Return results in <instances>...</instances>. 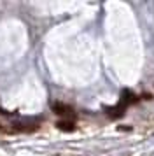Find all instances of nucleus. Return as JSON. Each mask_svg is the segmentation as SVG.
I'll return each mask as SVG.
<instances>
[{
	"instance_id": "1",
	"label": "nucleus",
	"mask_w": 154,
	"mask_h": 156,
	"mask_svg": "<svg viewBox=\"0 0 154 156\" xmlns=\"http://www.w3.org/2000/svg\"><path fill=\"white\" fill-rule=\"evenodd\" d=\"M53 111L58 116H74V109L70 105H65V104H54L53 105Z\"/></svg>"
},
{
	"instance_id": "2",
	"label": "nucleus",
	"mask_w": 154,
	"mask_h": 156,
	"mask_svg": "<svg viewBox=\"0 0 154 156\" xmlns=\"http://www.w3.org/2000/svg\"><path fill=\"white\" fill-rule=\"evenodd\" d=\"M131 102H133L131 91H128V90H123V93H121V98H119V105L123 107V109H126V107L130 105Z\"/></svg>"
},
{
	"instance_id": "3",
	"label": "nucleus",
	"mask_w": 154,
	"mask_h": 156,
	"mask_svg": "<svg viewBox=\"0 0 154 156\" xmlns=\"http://www.w3.org/2000/svg\"><path fill=\"white\" fill-rule=\"evenodd\" d=\"M123 114H124V109L119 105V104H117V105L109 107V109H107V116H109V118H112V119H116V118H121Z\"/></svg>"
},
{
	"instance_id": "4",
	"label": "nucleus",
	"mask_w": 154,
	"mask_h": 156,
	"mask_svg": "<svg viewBox=\"0 0 154 156\" xmlns=\"http://www.w3.org/2000/svg\"><path fill=\"white\" fill-rule=\"evenodd\" d=\"M56 128L61 130V132H74V130H75V125L68 119H61V121L56 123Z\"/></svg>"
}]
</instances>
